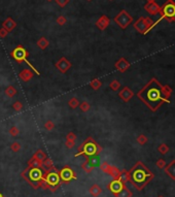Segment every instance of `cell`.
<instances>
[{
  "label": "cell",
  "instance_id": "obj_21",
  "mask_svg": "<svg viewBox=\"0 0 175 197\" xmlns=\"http://www.w3.org/2000/svg\"><path fill=\"white\" fill-rule=\"evenodd\" d=\"M89 192H90V194L93 197H98L101 193H102V189H101V187L99 186V185L94 184L93 186L89 189Z\"/></svg>",
  "mask_w": 175,
  "mask_h": 197
},
{
  "label": "cell",
  "instance_id": "obj_37",
  "mask_svg": "<svg viewBox=\"0 0 175 197\" xmlns=\"http://www.w3.org/2000/svg\"><path fill=\"white\" fill-rule=\"evenodd\" d=\"M169 150H170V148H169L166 143H162V144H160V146L158 147V151L162 154V155L167 154L169 152Z\"/></svg>",
  "mask_w": 175,
  "mask_h": 197
},
{
  "label": "cell",
  "instance_id": "obj_43",
  "mask_svg": "<svg viewBox=\"0 0 175 197\" xmlns=\"http://www.w3.org/2000/svg\"><path fill=\"white\" fill-rule=\"evenodd\" d=\"M56 22L58 25H60V26H64L66 24L67 22V19L64 16H59L57 18V20H56Z\"/></svg>",
  "mask_w": 175,
  "mask_h": 197
},
{
  "label": "cell",
  "instance_id": "obj_5",
  "mask_svg": "<svg viewBox=\"0 0 175 197\" xmlns=\"http://www.w3.org/2000/svg\"><path fill=\"white\" fill-rule=\"evenodd\" d=\"M44 177V171L41 168H30L27 167L22 172V178L34 189H38V181Z\"/></svg>",
  "mask_w": 175,
  "mask_h": 197
},
{
  "label": "cell",
  "instance_id": "obj_29",
  "mask_svg": "<svg viewBox=\"0 0 175 197\" xmlns=\"http://www.w3.org/2000/svg\"><path fill=\"white\" fill-rule=\"evenodd\" d=\"M119 173H121V170H119V169L116 167V166H112L111 165V167H110V170H109V173H108L110 177H112L113 180H118Z\"/></svg>",
  "mask_w": 175,
  "mask_h": 197
},
{
  "label": "cell",
  "instance_id": "obj_49",
  "mask_svg": "<svg viewBox=\"0 0 175 197\" xmlns=\"http://www.w3.org/2000/svg\"><path fill=\"white\" fill-rule=\"evenodd\" d=\"M147 2H156V0H146Z\"/></svg>",
  "mask_w": 175,
  "mask_h": 197
},
{
  "label": "cell",
  "instance_id": "obj_32",
  "mask_svg": "<svg viewBox=\"0 0 175 197\" xmlns=\"http://www.w3.org/2000/svg\"><path fill=\"white\" fill-rule=\"evenodd\" d=\"M68 105H69L70 109H77L78 105H79V101L76 97H72V98H70L69 101H68Z\"/></svg>",
  "mask_w": 175,
  "mask_h": 197
},
{
  "label": "cell",
  "instance_id": "obj_46",
  "mask_svg": "<svg viewBox=\"0 0 175 197\" xmlns=\"http://www.w3.org/2000/svg\"><path fill=\"white\" fill-rule=\"evenodd\" d=\"M56 3L59 5L60 7H65L67 4L69 3V0H55Z\"/></svg>",
  "mask_w": 175,
  "mask_h": 197
},
{
  "label": "cell",
  "instance_id": "obj_39",
  "mask_svg": "<svg viewBox=\"0 0 175 197\" xmlns=\"http://www.w3.org/2000/svg\"><path fill=\"white\" fill-rule=\"evenodd\" d=\"M137 143H139V144H141V146H143V144H145L146 143H147V137L145 136V135L144 134H140V135H138V137H137Z\"/></svg>",
  "mask_w": 175,
  "mask_h": 197
},
{
  "label": "cell",
  "instance_id": "obj_15",
  "mask_svg": "<svg viewBox=\"0 0 175 197\" xmlns=\"http://www.w3.org/2000/svg\"><path fill=\"white\" fill-rule=\"evenodd\" d=\"M115 67L119 72H125L130 68V63H129L125 58H119V59L115 63Z\"/></svg>",
  "mask_w": 175,
  "mask_h": 197
},
{
  "label": "cell",
  "instance_id": "obj_55",
  "mask_svg": "<svg viewBox=\"0 0 175 197\" xmlns=\"http://www.w3.org/2000/svg\"><path fill=\"white\" fill-rule=\"evenodd\" d=\"M109 1H113V0H109Z\"/></svg>",
  "mask_w": 175,
  "mask_h": 197
},
{
  "label": "cell",
  "instance_id": "obj_4",
  "mask_svg": "<svg viewBox=\"0 0 175 197\" xmlns=\"http://www.w3.org/2000/svg\"><path fill=\"white\" fill-rule=\"evenodd\" d=\"M10 56H11V58H14L15 61H17V62L20 64L25 62L27 65L31 68V70H33V71L35 72L36 75H40V73H39L38 70L35 68V66H33L32 63L29 62L28 59H27L29 56V52L27 51L22 45H19L16 49H14V50L10 52Z\"/></svg>",
  "mask_w": 175,
  "mask_h": 197
},
{
  "label": "cell",
  "instance_id": "obj_25",
  "mask_svg": "<svg viewBox=\"0 0 175 197\" xmlns=\"http://www.w3.org/2000/svg\"><path fill=\"white\" fill-rule=\"evenodd\" d=\"M36 45H37V47L40 49V50H45V49L48 47V45H50V41L42 36V37H40L37 41H36Z\"/></svg>",
  "mask_w": 175,
  "mask_h": 197
},
{
  "label": "cell",
  "instance_id": "obj_51",
  "mask_svg": "<svg viewBox=\"0 0 175 197\" xmlns=\"http://www.w3.org/2000/svg\"><path fill=\"white\" fill-rule=\"evenodd\" d=\"M48 2H52V1H54V0H47Z\"/></svg>",
  "mask_w": 175,
  "mask_h": 197
},
{
  "label": "cell",
  "instance_id": "obj_18",
  "mask_svg": "<svg viewBox=\"0 0 175 197\" xmlns=\"http://www.w3.org/2000/svg\"><path fill=\"white\" fill-rule=\"evenodd\" d=\"M17 27V23L13 20V18L8 17L4 20V22L2 23V28H4L6 31L10 33Z\"/></svg>",
  "mask_w": 175,
  "mask_h": 197
},
{
  "label": "cell",
  "instance_id": "obj_7",
  "mask_svg": "<svg viewBox=\"0 0 175 197\" xmlns=\"http://www.w3.org/2000/svg\"><path fill=\"white\" fill-rule=\"evenodd\" d=\"M47 182L48 190L52 192H56L61 186V180L59 177V170L56 171H51L48 169L44 170V177H42Z\"/></svg>",
  "mask_w": 175,
  "mask_h": 197
},
{
  "label": "cell",
  "instance_id": "obj_28",
  "mask_svg": "<svg viewBox=\"0 0 175 197\" xmlns=\"http://www.w3.org/2000/svg\"><path fill=\"white\" fill-rule=\"evenodd\" d=\"M17 89L14 87V86H8V87L5 89V91H4V93L5 95H6L7 97H10V98H13L16 96V94H17Z\"/></svg>",
  "mask_w": 175,
  "mask_h": 197
},
{
  "label": "cell",
  "instance_id": "obj_54",
  "mask_svg": "<svg viewBox=\"0 0 175 197\" xmlns=\"http://www.w3.org/2000/svg\"><path fill=\"white\" fill-rule=\"evenodd\" d=\"M159 197H164V196H161V195H160V196H159Z\"/></svg>",
  "mask_w": 175,
  "mask_h": 197
},
{
  "label": "cell",
  "instance_id": "obj_36",
  "mask_svg": "<svg viewBox=\"0 0 175 197\" xmlns=\"http://www.w3.org/2000/svg\"><path fill=\"white\" fill-rule=\"evenodd\" d=\"M163 92H164L165 96L168 98V99H170L171 97V94H172V88L170 87L169 85H163Z\"/></svg>",
  "mask_w": 175,
  "mask_h": 197
},
{
  "label": "cell",
  "instance_id": "obj_38",
  "mask_svg": "<svg viewBox=\"0 0 175 197\" xmlns=\"http://www.w3.org/2000/svg\"><path fill=\"white\" fill-rule=\"evenodd\" d=\"M21 149H22V146H21V143H18V141H14V143L10 144V150L15 153H18Z\"/></svg>",
  "mask_w": 175,
  "mask_h": 197
},
{
  "label": "cell",
  "instance_id": "obj_23",
  "mask_svg": "<svg viewBox=\"0 0 175 197\" xmlns=\"http://www.w3.org/2000/svg\"><path fill=\"white\" fill-rule=\"evenodd\" d=\"M28 167H30V168H41L42 169V162L38 161L37 159H35L34 157L32 156V158L29 159V161H28Z\"/></svg>",
  "mask_w": 175,
  "mask_h": 197
},
{
  "label": "cell",
  "instance_id": "obj_53",
  "mask_svg": "<svg viewBox=\"0 0 175 197\" xmlns=\"http://www.w3.org/2000/svg\"><path fill=\"white\" fill-rule=\"evenodd\" d=\"M87 1H92V0H87Z\"/></svg>",
  "mask_w": 175,
  "mask_h": 197
},
{
  "label": "cell",
  "instance_id": "obj_26",
  "mask_svg": "<svg viewBox=\"0 0 175 197\" xmlns=\"http://www.w3.org/2000/svg\"><path fill=\"white\" fill-rule=\"evenodd\" d=\"M33 157H34L35 159H37L38 161L44 162V160L45 158H47L48 156H47V154H45V153L44 152V151L39 149V150H37V151H36V152L34 153V155H33Z\"/></svg>",
  "mask_w": 175,
  "mask_h": 197
},
{
  "label": "cell",
  "instance_id": "obj_30",
  "mask_svg": "<svg viewBox=\"0 0 175 197\" xmlns=\"http://www.w3.org/2000/svg\"><path fill=\"white\" fill-rule=\"evenodd\" d=\"M87 160L89 162H90L91 165H93L94 167H96V166H99L100 165V158L98 157V155L96 156H91V157H85Z\"/></svg>",
  "mask_w": 175,
  "mask_h": 197
},
{
  "label": "cell",
  "instance_id": "obj_41",
  "mask_svg": "<svg viewBox=\"0 0 175 197\" xmlns=\"http://www.w3.org/2000/svg\"><path fill=\"white\" fill-rule=\"evenodd\" d=\"M44 128H45V130H48V131L53 130L55 128V123L53 121H51V120H48V121L44 123Z\"/></svg>",
  "mask_w": 175,
  "mask_h": 197
},
{
  "label": "cell",
  "instance_id": "obj_1",
  "mask_svg": "<svg viewBox=\"0 0 175 197\" xmlns=\"http://www.w3.org/2000/svg\"><path fill=\"white\" fill-rule=\"evenodd\" d=\"M137 97L152 112H156L164 103H170V99H168L163 92V85L155 78L138 92Z\"/></svg>",
  "mask_w": 175,
  "mask_h": 197
},
{
  "label": "cell",
  "instance_id": "obj_31",
  "mask_svg": "<svg viewBox=\"0 0 175 197\" xmlns=\"http://www.w3.org/2000/svg\"><path fill=\"white\" fill-rule=\"evenodd\" d=\"M90 86L92 89H94V90H98V89H100L101 86H102V82H101L99 79H94L91 81Z\"/></svg>",
  "mask_w": 175,
  "mask_h": 197
},
{
  "label": "cell",
  "instance_id": "obj_12",
  "mask_svg": "<svg viewBox=\"0 0 175 197\" xmlns=\"http://www.w3.org/2000/svg\"><path fill=\"white\" fill-rule=\"evenodd\" d=\"M134 96V92L129 87H124L119 92V97L124 101V102H129Z\"/></svg>",
  "mask_w": 175,
  "mask_h": 197
},
{
  "label": "cell",
  "instance_id": "obj_13",
  "mask_svg": "<svg viewBox=\"0 0 175 197\" xmlns=\"http://www.w3.org/2000/svg\"><path fill=\"white\" fill-rule=\"evenodd\" d=\"M124 186H125V184H123L122 182H119V180H113L107 185V189H108L113 195H115L116 193H119V191L123 189Z\"/></svg>",
  "mask_w": 175,
  "mask_h": 197
},
{
  "label": "cell",
  "instance_id": "obj_22",
  "mask_svg": "<svg viewBox=\"0 0 175 197\" xmlns=\"http://www.w3.org/2000/svg\"><path fill=\"white\" fill-rule=\"evenodd\" d=\"M115 196V197H132L133 196V193H132L131 191L128 189V187L125 185V186L123 187V189L119 191V193H116Z\"/></svg>",
  "mask_w": 175,
  "mask_h": 197
},
{
  "label": "cell",
  "instance_id": "obj_8",
  "mask_svg": "<svg viewBox=\"0 0 175 197\" xmlns=\"http://www.w3.org/2000/svg\"><path fill=\"white\" fill-rule=\"evenodd\" d=\"M160 15L162 19L167 20L168 22L175 21V4H173L170 0H167L165 4L160 10Z\"/></svg>",
  "mask_w": 175,
  "mask_h": 197
},
{
  "label": "cell",
  "instance_id": "obj_20",
  "mask_svg": "<svg viewBox=\"0 0 175 197\" xmlns=\"http://www.w3.org/2000/svg\"><path fill=\"white\" fill-rule=\"evenodd\" d=\"M42 166H44L45 169H48V170H51V171H56V170H58V169L55 167V165H54L53 161H52V159L48 158V157H47V158L44 160V162H42Z\"/></svg>",
  "mask_w": 175,
  "mask_h": 197
},
{
  "label": "cell",
  "instance_id": "obj_34",
  "mask_svg": "<svg viewBox=\"0 0 175 197\" xmlns=\"http://www.w3.org/2000/svg\"><path fill=\"white\" fill-rule=\"evenodd\" d=\"M78 107L81 109L82 113H87L91 109V104L88 102V101H82L81 103H79Z\"/></svg>",
  "mask_w": 175,
  "mask_h": 197
},
{
  "label": "cell",
  "instance_id": "obj_35",
  "mask_svg": "<svg viewBox=\"0 0 175 197\" xmlns=\"http://www.w3.org/2000/svg\"><path fill=\"white\" fill-rule=\"evenodd\" d=\"M109 88L111 89L112 91H118L119 88H121V83L118 79H113L111 83L109 84Z\"/></svg>",
  "mask_w": 175,
  "mask_h": 197
},
{
  "label": "cell",
  "instance_id": "obj_27",
  "mask_svg": "<svg viewBox=\"0 0 175 197\" xmlns=\"http://www.w3.org/2000/svg\"><path fill=\"white\" fill-rule=\"evenodd\" d=\"M81 167L82 170H84L85 172H87V173H90V172H92V170H94V168H95L93 165L90 164V162H89L87 159H85V161L84 163H81Z\"/></svg>",
  "mask_w": 175,
  "mask_h": 197
},
{
  "label": "cell",
  "instance_id": "obj_11",
  "mask_svg": "<svg viewBox=\"0 0 175 197\" xmlns=\"http://www.w3.org/2000/svg\"><path fill=\"white\" fill-rule=\"evenodd\" d=\"M55 66H56V68L59 70L61 73H66L70 68H71L72 64L67 58L62 57L59 61H57L56 64H55Z\"/></svg>",
  "mask_w": 175,
  "mask_h": 197
},
{
  "label": "cell",
  "instance_id": "obj_14",
  "mask_svg": "<svg viewBox=\"0 0 175 197\" xmlns=\"http://www.w3.org/2000/svg\"><path fill=\"white\" fill-rule=\"evenodd\" d=\"M144 10L149 15H152V16H156V15H158L160 13L161 6H160L156 2H147V3L144 5Z\"/></svg>",
  "mask_w": 175,
  "mask_h": 197
},
{
  "label": "cell",
  "instance_id": "obj_2",
  "mask_svg": "<svg viewBox=\"0 0 175 197\" xmlns=\"http://www.w3.org/2000/svg\"><path fill=\"white\" fill-rule=\"evenodd\" d=\"M129 173H130V181L129 182L138 191L143 190L155 178V174L141 161L135 163V165L130 169Z\"/></svg>",
  "mask_w": 175,
  "mask_h": 197
},
{
  "label": "cell",
  "instance_id": "obj_33",
  "mask_svg": "<svg viewBox=\"0 0 175 197\" xmlns=\"http://www.w3.org/2000/svg\"><path fill=\"white\" fill-rule=\"evenodd\" d=\"M99 166H100V169L103 172H105V173H107V174L109 173V170H110V167H111V165H110L108 162H106V161L101 162Z\"/></svg>",
  "mask_w": 175,
  "mask_h": 197
},
{
  "label": "cell",
  "instance_id": "obj_45",
  "mask_svg": "<svg viewBox=\"0 0 175 197\" xmlns=\"http://www.w3.org/2000/svg\"><path fill=\"white\" fill-rule=\"evenodd\" d=\"M76 138H77V136H76V134L74 133V132H69V133L66 135V140L74 141V143H75Z\"/></svg>",
  "mask_w": 175,
  "mask_h": 197
},
{
  "label": "cell",
  "instance_id": "obj_24",
  "mask_svg": "<svg viewBox=\"0 0 175 197\" xmlns=\"http://www.w3.org/2000/svg\"><path fill=\"white\" fill-rule=\"evenodd\" d=\"M118 180L119 182H122L123 184L126 185V183H127V182L130 181V173H129V171L128 170H125V169H124V170H122L121 173H119V175Z\"/></svg>",
  "mask_w": 175,
  "mask_h": 197
},
{
  "label": "cell",
  "instance_id": "obj_48",
  "mask_svg": "<svg viewBox=\"0 0 175 197\" xmlns=\"http://www.w3.org/2000/svg\"><path fill=\"white\" fill-rule=\"evenodd\" d=\"M7 34H8V32L4 28L0 29V38H5L7 36Z\"/></svg>",
  "mask_w": 175,
  "mask_h": 197
},
{
  "label": "cell",
  "instance_id": "obj_9",
  "mask_svg": "<svg viewBox=\"0 0 175 197\" xmlns=\"http://www.w3.org/2000/svg\"><path fill=\"white\" fill-rule=\"evenodd\" d=\"M113 21L116 23L121 29H126L128 28L129 25H131V23L133 22V17L128 13L127 11L123 10L113 18Z\"/></svg>",
  "mask_w": 175,
  "mask_h": 197
},
{
  "label": "cell",
  "instance_id": "obj_44",
  "mask_svg": "<svg viewBox=\"0 0 175 197\" xmlns=\"http://www.w3.org/2000/svg\"><path fill=\"white\" fill-rule=\"evenodd\" d=\"M13 107H14V109L16 110V112H21V110L23 109V104L21 101H16L14 104H13Z\"/></svg>",
  "mask_w": 175,
  "mask_h": 197
},
{
  "label": "cell",
  "instance_id": "obj_50",
  "mask_svg": "<svg viewBox=\"0 0 175 197\" xmlns=\"http://www.w3.org/2000/svg\"><path fill=\"white\" fill-rule=\"evenodd\" d=\"M170 1L172 2V3H173V4H175V0H170Z\"/></svg>",
  "mask_w": 175,
  "mask_h": 197
},
{
  "label": "cell",
  "instance_id": "obj_42",
  "mask_svg": "<svg viewBox=\"0 0 175 197\" xmlns=\"http://www.w3.org/2000/svg\"><path fill=\"white\" fill-rule=\"evenodd\" d=\"M156 167H158L159 169H164L165 166H166V161H165L164 159L160 158V159L156 160Z\"/></svg>",
  "mask_w": 175,
  "mask_h": 197
},
{
  "label": "cell",
  "instance_id": "obj_19",
  "mask_svg": "<svg viewBox=\"0 0 175 197\" xmlns=\"http://www.w3.org/2000/svg\"><path fill=\"white\" fill-rule=\"evenodd\" d=\"M34 76V72L31 69H23L22 71L19 73V78L22 79L23 82H29L31 81V79Z\"/></svg>",
  "mask_w": 175,
  "mask_h": 197
},
{
  "label": "cell",
  "instance_id": "obj_16",
  "mask_svg": "<svg viewBox=\"0 0 175 197\" xmlns=\"http://www.w3.org/2000/svg\"><path fill=\"white\" fill-rule=\"evenodd\" d=\"M109 24H110L109 18L107 16H105V15H103V16H101L99 19L97 20L96 27L99 30H101V31H103V30H105L107 27L109 26Z\"/></svg>",
  "mask_w": 175,
  "mask_h": 197
},
{
  "label": "cell",
  "instance_id": "obj_3",
  "mask_svg": "<svg viewBox=\"0 0 175 197\" xmlns=\"http://www.w3.org/2000/svg\"><path fill=\"white\" fill-rule=\"evenodd\" d=\"M78 152L74 154V157H78L84 155L85 157H91V156H96L102 152V147L99 146L96 140L92 137H88L77 149Z\"/></svg>",
  "mask_w": 175,
  "mask_h": 197
},
{
  "label": "cell",
  "instance_id": "obj_17",
  "mask_svg": "<svg viewBox=\"0 0 175 197\" xmlns=\"http://www.w3.org/2000/svg\"><path fill=\"white\" fill-rule=\"evenodd\" d=\"M164 170H165V173L167 174L169 178L175 181V159L172 160L169 164H166Z\"/></svg>",
  "mask_w": 175,
  "mask_h": 197
},
{
  "label": "cell",
  "instance_id": "obj_47",
  "mask_svg": "<svg viewBox=\"0 0 175 197\" xmlns=\"http://www.w3.org/2000/svg\"><path fill=\"white\" fill-rule=\"evenodd\" d=\"M75 146L74 141H70V140H65V147L67 149H73Z\"/></svg>",
  "mask_w": 175,
  "mask_h": 197
},
{
  "label": "cell",
  "instance_id": "obj_40",
  "mask_svg": "<svg viewBox=\"0 0 175 197\" xmlns=\"http://www.w3.org/2000/svg\"><path fill=\"white\" fill-rule=\"evenodd\" d=\"M20 133V130H19V128L17 127V126H11L10 129V134L11 135V136H14V137H16L18 136Z\"/></svg>",
  "mask_w": 175,
  "mask_h": 197
},
{
  "label": "cell",
  "instance_id": "obj_6",
  "mask_svg": "<svg viewBox=\"0 0 175 197\" xmlns=\"http://www.w3.org/2000/svg\"><path fill=\"white\" fill-rule=\"evenodd\" d=\"M162 20H163L162 18H160L159 20L156 21V22H153V21L150 19V18H143V17H141V18H139V19L136 21V22L134 23L133 26H134L135 30H137V32H139L140 34L145 35L152 28H155V27L158 25V24L161 22Z\"/></svg>",
  "mask_w": 175,
  "mask_h": 197
},
{
  "label": "cell",
  "instance_id": "obj_10",
  "mask_svg": "<svg viewBox=\"0 0 175 197\" xmlns=\"http://www.w3.org/2000/svg\"><path fill=\"white\" fill-rule=\"evenodd\" d=\"M59 177H60L61 182H63L64 184H69L72 180H76V178H77L75 172L73 171V169L68 165L64 166L59 171Z\"/></svg>",
  "mask_w": 175,
  "mask_h": 197
},
{
  "label": "cell",
  "instance_id": "obj_52",
  "mask_svg": "<svg viewBox=\"0 0 175 197\" xmlns=\"http://www.w3.org/2000/svg\"><path fill=\"white\" fill-rule=\"evenodd\" d=\"M0 197H4V196H3V195H2V194H1V193H0Z\"/></svg>",
  "mask_w": 175,
  "mask_h": 197
}]
</instances>
